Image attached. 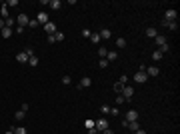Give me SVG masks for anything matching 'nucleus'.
Returning a JSON list of instances; mask_svg holds the SVG:
<instances>
[{
    "mask_svg": "<svg viewBox=\"0 0 180 134\" xmlns=\"http://www.w3.org/2000/svg\"><path fill=\"white\" fill-rule=\"evenodd\" d=\"M116 58H118V54H116V52H108V54H106V60H108V62H114Z\"/></svg>",
    "mask_w": 180,
    "mask_h": 134,
    "instance_id": "obj_23",
    "label": "nucleus"
},
{
    "mask_svg": "<svg viewBox=\"0 0 180 134\" xmlns=\"http://www.w3.org/2000/svg\"><path fill=\"white\" fill-rule=\"evenodd\" d=\"M24 116H26V112H24V110H16V114H14V118H16V120H24Z\"/></svg>",
    "mask_w": 180,
    "mask_h": 134,
    "instance_id": "obj_24",
    "label": "nucleus"
},
{
    "mask_svg": "<svg viewBox=\"0 0 180 134\" xmlns=\"http://www.w3.org/2000/svg\"><path fill=\"white\" fill-rule=\"evenodd\" d=\"M118 82H120V84H126V82H128V76H126V74H122V76H120V80H118Z\"/></svg>",
    "mask_w": 180,
    "mask_h": 134,
    "instance_id": "obj_38",
    "label": "nucleus"
},
{
    "mask_svg": "<svg viewBox=\"0 0 180 134\" xmlns=\"http://www.w3.org/2000/svg\"><path fill=\"white\" fill-rule=\"evenodd\" d=\"M28 26H30V28H36V26H38V20H34V18H32V20L28 22Z\"/></svg>",
    "mask_w": 180,
    "mask_h": 134,
    "instance_id": "obj_36",
    "label": "nucleus"
},
{
    "mask_svg": "<svg viewBox=\"0 0 180 134\" xmlns=\"http://www.w3.org/2000/svg\"><path fill=\"white\" fill-rule=\"evenodd\" d=\"M2 28H4V20L0 18V30H2Z\"/></svg>",
    "mask_w": 180,
    "mask_h": 134,
    "instance_id": "obj_46",
    "label": "nucleus"
},
{
    "mask_svg": "<svg viewBox=\"0 0 180 134\" xmlns=\"http://www.w3.org/2000/svg\"><path fill=\"white\" fill-rule=\"evenodd\" d=\"M116 46L118 48H126V38H116Z\"/></svg>",
    "mask_w": 180,
    "mask_h": 134,
    "instance_id": "obj_25",
    "label": "nucleus"
},
{
    "mask_svg": "<svg viewBox=\"0 0 180 134\" xmlns=\"http://www.w3.org/2000/svg\"><path fill=\"white\" fill-rule=\"evenodd\" d=\"M108 66V60L106 58H100V68H106Z\"/></svg>",
    "mask_w": 180,
    "mask_h": 134,
    "instance_id": "obj_37",
    "label": "nucleus"
},
{
    "mask_svg": "<svg viewBox=\"0 0 180 134\" xmlns=\"http://www.w3.org/2000/svg\"><path fill=\"white\" fill-rule=\"evenodd\" d=\"M122 88H124V84H120V82L114 84V90H116V92H122Z\"/></svg>",
    "mask_w": 180,
    "mask_h": 134,
    "instance_id": "obj_35",
    "label": "nucleus"
},
{
    "mask_svg": "<svg viewBox=\"0 0 180 134\" xmlns=\"http://www.w3.org/2000/svg\"><path fill=\"white\" fill-rule=\"evenodd\" d=\"M110 114H112V116H118V108H116V106H114V108H110Z\"/></svg>",
    "mask_w": 180,
    "mask_h": 134,
    "instance_id": "obj_42",
    "label": "nucleus"
},
{
    "mask_svg": "<svg viewBox=\"0 0 180 134\" xmlns=\"http://www.w3.org/2000/svg\"><path fill=\"white\" fill-rule=\"evenodd\" d=\"M158 50H160V52H162V54H166V52H168V50H170V44H168V42H166V44H162V46H160V48H158Z\"/></svg>",
    "mask_w": 180,
    "mask_h": 134,
    "instance_id": "obj_30",
    "label": "nucleus"
},
{
    "mask_svg": "<svg viewBox=\"0 0 180 134\" xmlns=\"http://www.w3.org/2000/svg\"><path fill=\"white\" fill-rule=\"evenodd\" d=\"M14 134H26V128L24 126H18V128H14Z\"/></svg>",
    "mask_w": 180,
    "mask_h": 134,
    "instance_id": "obj_32",
    "label": "nucleus"
},
{
    "mask_svg": "<svg viewBox=\"0 0 180 134\" xmlns=\"http://www.w3.org/2000/svg\"><path fill=\"white\" fill-rule=\"evenodd\" d=\"M120 94L124 96V100H130V98L134 96V88H132V86H124V88H122V92H120Z\"/></svg>",
    "mask_w": 180,
    "mask_h": 134,
    "instance_id": "obj_5",
    "label": "nucleus"
},
{
    "mask_svg": "<svg viewBox=\"0 0 180 134\" xmlns=\"http://www.w3.org/2000/svg\"><path fill=\"white\" fill-rule=\"evenodd\" d=\"M46 40H48V44H54V42H56V40H54V36H52V34H48V38H46Z\"/></svg>",
    "mask_w": 180,
    "mask_h": 134,
    "instance_id": "obj_40",
    "label": "nucleus"
},
{
    "mask_svg": "<svg viewBox=\"0 0 180 134\" xmlns=\"http://www.w3.org/2000/svg\"><path fill=\"white\" fill-rule=\"evenodd\" d=\"M52 36H54V40H56V42H62V40H64V32H60V30H56Z\"/></svg>",
    "mask_w": 180,
    "mask_h": 134,
    "instance_id": "obj_20",
    "label": "nucleus"
},
{
    "mask_svg": "<svg viewBox=\"0 0 180 134\" xmlns=\"http://www.w3.org/2000/svg\"><path fill=\"white\" fill-rule=\"evenodd\" d=\"M90 34H92V32H90L88 28H84V30H82V36H84V38H90Z\"/></svg>",
    "mask_w": 180,
    "mask_h": 134,
    "instance_id": "obj_39",
    "label": "nucleus"
},
{
    "mask_svg": "<svg viewBox=\"0 0 180 134\" xmlns=\"http://www.w3.org/2000/svg\"><path fill=\"white\" fill-rule=\"evenodd\" d=\"M126 120H128V122L138 120V110H128V112H126Z\"/></svg>",
    "mask_w": 180,
    "mask_h": 134,
    "instance_id": "obj_8",
    "label": "nucleus"
},
{
    "mask_svg": "<svg viewBox=\"0 0 180 134\" xmlns=\"http://www.w3.org/2000/svg\"><path fill=\"white\" fill-rule=\"evenodd\" d=\"M168 28H170V30H178V22H176V20H174V22H168Z\"/></svg>",
    "mask_w": 180,
    "mask_h": 134,
    "instance_id": "obj_33",
    "label": "nucleus"
},
{
    "mask_svg": "<svg viewBox=\"0 0 180 134\" xmlns=\"http://www.w3.org/2000/svg\"><path fill=\"white\" fill-rule=\"evenodd\" d=\"M36 20H38V24H42V26H44L46 22H50V20H48V14H46V12H38Z\"/></svg>",
    "mask_w": 180,
    "mask_h": 134,
    "instance_id": "obj_9",
    "label": "nucleus"
},
{
    "mask_svg": "<svg viewBox=\"0 0 180 134\" xmlns=\"http://www.w3.org/2000/svg\"><path fill=\"white\" fill-rule=\"evenodd\" d=\"M70 82H72V78H70V76H62V84H66V86H68Z\"/></svg>",
    "mask_w": 180,
    "mask_h": 134,
    "instance_id": "obj_34",
    "label": "nucleus"
},
{
    "mask_svg": "<svg viewBox=\"0 0 180 134\" xmlns=\"http://www.w3.org/2000/svg\"><path fill=\"white\" fill-rule=\"evenodd\" d=\"M56 30H58V28H56L54 22H46V24H44V32H46V34H54Z\"/></svg>",
    "mask_w": 180,
    "mask_h": 134,
    "instance_id": "obj_7",
    "label": "nucleus"
},
{
    "mask_svg": "<svg viewBox=\"0 0 180 134\" xmlns=\"http://www.w3.org/2000/svg\"><path fill=\"white\" fill-rule=\"evenodd\" d=\"M126 128H128L130 132H136V130L140 128V124H138V120H134V122H128V124H126Z\"/></svg>",
    "mask_w": 180,
    "mask_h": 134,
    "instance_id": "obj_13",
    "label": "nucleus"
},
{
    "mask_svg": "<svg viewBox=\"0 0 180 134\" xmlns=\"http://www.w3.org/2000/svg\"><path fill=\"white\" fill-rule=\"evenodd\" d=\"M102 134H114V130H112V128H110V126H108V128H106V130H102Z\"/></svg>",
    "mask_w": 180,
    "mask_h": 134,
    "instance_id": "obj_43",
    "label": "nucleus"
},
{
    "mask_svg": "<svg viewBox=\"0 0 180 134\" xmlns=\"http://www.w3.org/2000/svg\"><path fill=\"white\" fill-rule=\"evenodd\" d=\"M124 102H126V100H124V96H122V94H120V96H116V100H114V104H116V106H120V104H124Z\"/></svg>",
    "mask_w": 180,
    "mask_h": 134,
    "instance_id": "obj_28",
    "label": "nucleus"
},
{
    "mask_svg": "<svg viewBox=\"0 0 180 134\" xmlns=\"http://www.w3.org/2000/svg\"><path fill=\"white\" fill-rule=\"evenodd\" d=\"M106 54H108V50H106L104 46H100V48H98V56H100V58H106Z\"/></svg>",
    "mask_w": 180,
    "mask_h": 134,
    "instance_id": "obj_26",
    "label": "nucleus"
},
{
    "mask_svg": "<svg viewBox=\"0 0 180 134\" xmlns=\"http://www.w3.org/2000/svg\"><path fill=\"white\" fill-rule=\"evenodd\" d=\"M0 18H2V20L8 18V4H2V6H0Z\"/></svg>",
    "mask_w": 180,
    "mask_h": 134,
    "instance_id": "obj_12",
    "label": "nucleus"
},
{
    "mask_svg": "<svg viewBox=\"0 0 180 134\" xmlns=\"http://www.w3.org/2000/svg\"><path fill=\"white\" fill-rule=\"evenodd\" d=\"M106 128H108V120H106V118H98L96 124H94V130H96V132H102V130H106Z\"/></svg>",
    "mask_w": 180,
    "mask_h": 134,
    "instance_id": "obj_3",
    "label": "nucleus"
},
{
    "mask_svg": "<svg viewBox=\"0 0 180 134\" xmlns=\"http://www.w3.org/2000/svg\"><path fill=\"white\" fill-rule=\"evenodd\" d=\"M38 62H40V60H38V56H36V54H32V56L28 58V64H30L32 68H34V66H38Z\"/></svg>",
    "mask_w": 180,
    "mask_h": 134,
    "instance_id": "obj_18",
    "label": "nucleus"
},
{
    "mask_svg": "<svg viewBox=\"0 0 180 134\" xmlns=\"http://www.w3.org/2000/svg\"><path fill=\"white\" fill-rule=\"evenodd\" d=\"M100 112H102V114H110V106H108V104H102V106H100Z\"/></svg>",
    "mask_w": 180,
    "mask_h": 134,
    "instance_id": "obj_29",
    "label": "nucleus"
},
{
    "mask_svg": "<svg viewBox=\"0 0 180 134\" xmlns=\"http://www.w3.org/2000/svg\"><path fill=\"white\" fill-rule=\"evenodd\" d=\"M100 40H102V38H100L98 32H92V34H90V42H92V44H98Z\"/></svg>",
    "mask_w": 180,
    "mask_h": 134,
    "instance_id": "obj_17",
    "label": "nucleus"
},
{
    "mask_svg": "<svg viewBox=\"0 0 180 134\" xmlns=\"http://www.w3.org/2000/svg\"><path fill=\"white\" fill-rule=\"evenodd\" d=\"M134 134H146V132H144V130H142V128H138V130H136Z\"/></svg>",
    "mask_w": 180,
    "mask_h": 134,
    "instance_id": "obj_44",
    "label": "nucleus"
},
{
    "mask_svg": "<svg viewBox=\"0 0 180 134\" xmlns=\"http://www.w3.org/2000/svg\"><path fill=\"white\" fill-rule=\"evenodd\" d=\"M90 84H92V78H88V76H84V78L80 80V84H78V88H88Z\"/></svg>",
    "mask_w": 180,
    "mask_h": 134,
    "instance_id": "obj_11",
    "label": "nucleus"
},
{
    "mask_svg": "<svg viewBox=\"0 0 180 134\" xmlns=\"http://www.w3.org/2000/svg\"><path fill=\"white\" fill-rule=\"evenodd\" d=\"M4 134H14V128H10V130H6Z\"/></svg>",
    "mask_w": 180,
    "mask_h": 134,
    "instance_id": "obj_45",
    "label": "nucleus"
},
{
    "mask_svg": "<svg viewBox=\"0 0 180 134\" xmlns=\"http://www.w3.org/2000/svg\"><path fill=\"white\" fill-rule=\"evenodd\" d=\"M94 124H96V120H86V122H84V126H86L88 130H92V128H94Z\"/></svg>",
    "mask_w": 180,
    "mask_h": 134,
    "instance_id": "obj_31",
    "label": "nucleus"
},
{
    "mask_svg": "<svg viewBox=\"0 0 180 134\" xmlns=\"http://www.w3.org/2000/svg\"><path fill=\"white\" fill-rule=\"evenodd\" d=\"M144 72H146V76H158L160 74L158 66H148V68H144Z\"/></svg>",
    "mask_w": 180,
    "mask_h": 134,
    "instance_id": "obj_6",
    "label": "nucleus"
},
{
    "mask_svg": "<svg viewBox=\"0 0 180 134\" xmlns=\"http://www.w3.org/2000/svg\"><path fill=\"white\" fill-rule=\"evenodd\" d=\"M20 110H24V112H26V110H28V102H22V104H20Z\"/></svg>",
    "mask_w": 180,
    "mask_h": 134,
    "instance_id": "obj_41",
    "label": "nucleus"
},
{
    "mask_svg": "<svg viewBox=\"0 0 180 134\" xmlns=\"http://www.w3.org/2000/svg\"><path fill=\"white\" fill-rule=\"evenodd\" d=\"M48 6H50L52 10H58V8L62 6V2H60V0H50V2H48Z\"/></svg>",
    "mask_w": 180,
    "mask_h": 134,
    "instance_id": "obj_15",
    "label": "nucleus"
},
{
    "mask_svg": "<svg viewBox=\"0 0 180 134\" xmlns=\"http://www.w3.org/2000/svg\"><path fill=\"white\" fill-rule=\"evenodd\" d=\"M146 80H148V76H146L144 70H138L134 74V82H138V84H142V82H146Z\"/></svg>",
    "mask_w": 180,
    "mask_h": 134,
    "instance_id": "obj_4",
    "label": "nucleus"
},
{
    "mask_svg": "<svg viewBox=\"0 0 180 134\" xmlns=\"http://www.w3.org/2000/svg\"><path fill=\"white\" fill-rule=\"evenodd\" d=\"M176 18H178V12H176L174 8H168V10L164 12V20H166V22H174Z\"/></svg>",
    "mask_w": 180,
    "mask_h": 134,
    "instance_id": "obj_1",
    "label": "nucleus"
},
{
    "mask_svg": "<svg viewBox=\"0 0 180 134\" xmlns=\"http://www.w3.org/2000/svg\"><path fill=\"white\" fill-rule=\"evenodd\" d=\"M14 24H16V18H10V16H8V18L4 20V28H12Z\"/></svg>",
    "mask_w": 180,
    "mask_h": 134,
    "instance_id": "obj_16",
    "label": "nucleus"
},
{
    "mask_svg": "<svg viewBox=\"0 0 180 134\" xmlns=\"http://www.w3.org/2000/svg\"><path fill=\"white\" fill-rule=\"evenodd\" d=\"M146 36H148V38H156V36H158V32H156V28H154V26H150V28H146Z\"/></svg>",
    "mask_w": 180,
    "mask_h": 134,
    "instance_id": "obj_14",
    "label": "nucleus"
},
{
    "mask_svg": "<svg viewBox=\"0 0 180 134\" xmlns=\"http://www.w3.org/2000/svg\"><path fill=\"white\" fill-rule=\"evenodd\" d=\"M28 58H30V56H28L26 52H20V54H16V60H18L20 64H26V62H28Z\"/></svg>",
    "mask_w": 180,
    "mask_h": 134,
    "instance_id": "obj_10",
    "label": "nucleus"
},
{
    "mask_svg": "<svg viewBox=\"0 0 180 134\" xmlns=\"http://www.w3.org/2000/svg\"><path fill=\"white\" fill-rule=\"evenodd\" d=\"M162 56H164V54H162L160 50H154V52H152V60H154V62H158V60H160Z\"/></svg>",
    "mask_w": 180,
    "mask_h": 134,
    "instance_id": "obj_22",
    "label": "nucleus"
},
{
    "mask_svg": "<svg viewBox=\"0 0 180 134\" xmlns=\"http://www.w3.org/2000/svg\"><path fill=\"white\" fill-rule=\"evenodd\" d=\"M98 34H100V38H110V36H112V34H110V30H106V28H104L102 32H98Z\"/></svg>",
    "mask_w": 180,
    "mask_h": 134,
    "instance_id": "obj_27",
    "label": "nucleus"
},
{
    "mask_svg": "<svg viewBox=\"0 0 180 134\" xmlns=\"http://www.w3.org/2000/svg\"><path fill=\"white\" fill-rule=\"evenodd\" d=\"M154 40H156V44H158V48H160L162 44H166V42H168V40H166V36H162V34H158V36H156Z\"/></svg>",
    "mask_w": 180,
    "mask_h": 134,
    "instance_id": "obj_19",
    "label": "nucleus"
},
{
    "mask_svg": "<svg viewBox=\"0 0 180 134\" xmlns=\"http://www.w3.org/2000/svg\"><path fill=\"white\" fill-rule=\"evenodd\" d=\"M28 22H30V18H28L24 12L16 16V26H22V28H26V26H28Z\"/></svg>",
    "mask_w": 180,
    "mask_h": 134,
    "instance_id": "obj_2",
    "label": "nucleus"
},
{
    "mask_svg": "<svg viewBox=\"0 0 180 134\" xmlns=\"http://www.w3.org/2000/svg\"><path fill=\"white\" fill-rule=\"evenodd\" d=\"M0 34H2L4 38H10V36H12V28H2V30H0Z\"/></svg>",
    "mask_w": 180,
    "mask_h": 134,
    "instance_id": "obj_21",
    "label": "nucleus"
}]
</instances>
